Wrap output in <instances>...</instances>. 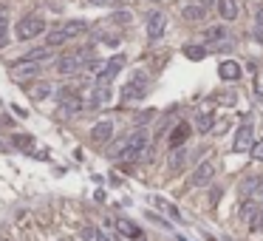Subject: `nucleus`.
<instances>
[{"label": "nucleus", "mask_w": 263, "mask_h": 241, "mask_svg": "<svg viewBox=\"0 0 263 241\" xmlns=\"http://www.w3.org/2000/svg\"><path fill=\"white\" fill-rule=\"evenodd\" d=\"M147 145H150V136H147L145 128H139V130H133L130 136H125L122 142H119V148L113 150V159L136 162V159H141V154L147 150Z\"/></svg>", "instance_id": "1"}, {"label": "nucleus", "mask_w": 263, "mask_h": 241, "mask_svg": "<svg viewBox=\"0 0 263 241\" xmlns=\"http://www.w3.org/2000/svg\"><path fill=\"white\" fill-rule=\"evenodd\" d=\"M91 54H93V49L85 46V49H77V51H71V54L60 57V60H57V74H62V77L80 74L82 68H85V62L91 60Z\"/></svg>", "instance_id": "2"}, {"label": "nucleus", "mask_w": 263, "mask_h": 241, "mask_svg": "<svg viewBox=\"0 0 263 241\" xmlns=\"http://www.w3.org/2000/svg\"><path fill=\"white\" fill-rule=\"evenodd\" d=\"M43 29H45V20L40 17V14H29V17H23L17 23V37L20 40H34V37L43 34Z\"/></svg>", "instance_id": "3"}, {"label": "nucleus", "mask_w": 263, "mask_h": 241, "mask_svg": "<svg viewBox=\"0 0 263 241\" xmlns=\"http://www.w3.org/2000/svg\"><path fill=\"white\" fill-rule=\"evenodd\" d=\"M145 91H147V77H145V71H136L133 77H130V82H125L122 85V99H139V97H145Z\"/></svg>", "instance_id": "4"}, {"label": "nucleus", "mask_w": 263, "mask_h": 241, "mask_svg": "<svg viewBox=\"0 0 263 241\" xmlns=\"http://www.w3.org/2000/svg\"><path fill=\"white\" fill-rule=\"evenodd\" d=\"M125 68V54H113L108 62H105V68L99 71L97 82H102V85H110V82L116 80V74Z\"/></svg>", "instance_id": "5"}, {"label": "nucleus", "mask_w": 263, "mask_h": 241, "mask_svg": "<svg viewBox=\"0 0 263 241\" xmlns=\"http://www.w3.org/2000/svg\"><path fill=\"white\" fill-rule=\"evenodd\" d=\"M252 142H255V128H252L249 122H244L238 130H235L232 150H235V154H244V150H249V148H252Z\"/></svg>", "instance_id": "6"}, {"label": "nucleus", "mask_w": 263, "mask_h": 241, "mask_svg": "<svg viewBox=\"0 0 263 241\" xmlns=\"http://www.w3.org/2000/svg\"><path fill=\"white\" fill-rule=\"evenodd\" d=\"M164 31H167L164 12H150V14H147V37L159 40V37H164Z\"/></svg>", "instance_id": "7"}, {"label": "nucleus", "mask_w": 263, "mask_h": 241, "mask_svg": "<svg viewBox=\"0 0 263 241\" xmlns=\"http://www.w3.org/2000/svg\"><path fill=\"white\" fill-rule=\"evenodd\" d=\"M215 176V165L209 159H204L201 165L193 170V176H190V187H204V185H209V179Z\"/></svg>", "instance_id": "8"}, {"label": "nucleus", "mask_w": 263, "mask_h": 241, "mask_svg": "<svg viewBox=\"0 0 263 241\" xmlns=\"http://www.w3.org/2000/svg\"><path fill=\"white\" fill-rule=\"evenodd\" d=\"M110 97H113V91H110V85H102V82H97L91 91V99H88V105L91 108H102L110 102Z\"/></svg>", "instance_id": "9"}, {"label": "nucleus", "mask_w": 263, "mask_h": 241, "mask_svg": "<svg viewBox=\"0 0 263 241\" xmlns=\"http://www.w3.org/2000/svg\"><path fill=\"white\" fill-rule=\"evenodd\" d=\"M110 136H113V122L110 119H102V122H97L91 128V139L97 145H105V142H110Z\"/></svg>", "instance_id": "10"}, {"label": "nucleus", "mask_w": 263, "mask_h": 241, "mask_svg": "<svg viewBox=\"0 0 263 241\" xmlns=\"http://www.w3.org/2000/svg\"><path fill=\"white\" fill-rule=\"evenodd\" d=\"M218 74H221V80L235 82V80H241V77H244V68H241V62H235V60H224L218 65Z\"/></svg>", "instance_id": "11"}, {"label": "nucleus", "mask_w": 263, "mask_h": 241, "mask_svg": "<svg viewBox=\"0 0 263 241\" xmlns=\"http://www.w3.org/2000/svg\"><path fill=\"white\" fill-rule=\"evenodd\" d=\"M190 125L187 122H178L176 128H173V134H170V139H167V142H170V148L176 150V148H184V142H187V139H190Z\"/></svg>", "instance_id": "12"}, {"label": "nucleus", "mask_w": 263, "mask_h": 241, "mask_svg": "<svg viewBox=\"0 0 263 241\" xmlns=\"http://www.w3.org/2000/svg\"><path fill=\"white\" fill-rule=\"evenodd\" d=\"M218 3V14H221V20H235L241 14V6H238V0H215Z\"/></svg>", "instance_id": "13"}, {"label": "nucleus", "mask_w": 263, "mask_h": 241, "mask_svg": "<svg viewBox=\"0 0 263 241\" xmlns=\"http://www.w3.org/2000/svg\"><path fill=\"white\" fill-rule=\"evenodd\" d=\"M116 230H119L122 235H128V238H133V241L141 238V230L136 227L133 222H128V218H116Z\"/></svg>", "instance_id": "14"}, {"label": "nucleus", "mask_w": 263, "mask_h": 241, "mask_svg": "<svg viewBox=\"0 0 263 241\" xmlns=\"http://www.w3.org/2000/svg\"><path fill=\"white\" fill-rule=\"evenodd\" d=\"M40 71V62H14V77H37Z\"/></svg>", "instance_id": "15"}, {"label": "nucleus", "mask_w": 263, "mask_h": 241, "mask_svg": "<svg viewBox=\"0 0 263 241\" xmlns=\"http://www.w3.org/2000/svg\"><path fill=\"white\" fill-rule=\"evenodd\" d=\"M43 60H51V51L49 49H31L29 54H23L17 62H43Z\"/></svg>", "instance_id": "16"}, {"label": "nucleus", "mask_w": 263, "mask_h": 241, "mask_svg": "<svg viewBox=\"0 0 263 241\" xmlns=\"http://www.w3.org/2000/svg\"><path fill=\"white\" fill-rule=\"evenodd\" d=\"M45 40H49V49H54V46H62V43H68L71 37L65 34V29H51V31H49V37H45Z\"/></svg>", "instance_id": "17"}, {"label": "nucleus", "mask_w": 263, "mask_h": 241, "mask_svg": "<svg viewBox=\"0 0 263 241\" xmlns=\"http://www.w3.org/2000/svg\"><path fill=\"white\" fill-rule=\"evenodd\" d=\"M184 57H187V60H204V57H207V49H204V46H184Z\"/></svg>", "instance_id": "18"}, {"label": "nucleus", "mask_w": 263, "mask_h": 241, "mask_svg": "<svg viewBox=\"0 0 263 241\" xmlns=\"http://www.w3.org/2000/svg\"><path fill=\"white\" fill-rule=\"evenodd\" d=\"M204 12H207V9L198 6V3H196V6H184V9H181V14H184L187 20H201V17H204Z\"/></svg>", "instance_id": "19"}, {"label": "nucleus", "mask_w": 263, "mask_h": 241, "mask_svg": "<svg viewBox=\"0 0 263 241\" xmlns=\"http://www.w3.org/2000/svg\"><path fill=\"white\" fill-rule=\"evenodd\" d=\"M196 128L201 130V134H209V128H212V114H198Z\"/></svg>", "instance_id": "20"}, {"label": "nucleus", "mask_w": 263, "mask_h": 241, "mask_svg": "<svg viewBox=\"0 0 263 241\" xmlns=\"http://www.w3.org/2000/svg\"><path fill=\"white\" fill-rule=\"evenodd\" d=\"M62 29H65V34H68V37H74V34H80V31H85V23H82V20H71V23H65Z\"/></svg>", "instance_id": "21"}, {"label": "nucleus", "mask_w": 263, "mask_h": 241, "mask_svg": "<svg viewBox=\"0 0 263 241\" xmlns=\"http://www.w3.org/2000/svg\"><path fill=\"white\" fill-rule=\"evenodd\" d=\"M184 159H187V150H184V148H176V154L170 156V167H173V170H178V167L184 165Z\"/></svg>", "instance_id": "22"}, {"label": "nucleus", "mask_w": 263, "mask_h": 241, "mask_svg": "<svg viewBox=\"0 0 263 241\" xmlns=\"http://www.w3.org/2000/svg\"><path fill=\"white\" fill-rule=\"evenodd\" d=\"M255 37L263 40V6H257L255 12Z\"/></svg>", "instance_id": "23"}, {"label": "nucleus", "mask_w": 263, "mask_h": 241, "mask_svg": "<svg viewBox=\"0 0 263 241\" xmlns=\"http://www.w3.org/2000/svg\"><path fill=\"white\" fill-rule=\"evenodd\" d=\"M257 185H260V179H257V176H249V179L241 185V193H244V196H249L252 190H257Z\"/></svg>", "instance_id": "24"}, {"label": "nucleus", "mask_w": 263, "mask_h": 241, "mask_svg": "<svg viewBox=\"0 0 263 241\" xmlns=\"http://www.w3.org/2000/svg\"><path fill=\"white\" fill-rule=\"evenodd\" d=\"M249 227H252V233H255V230H263V207H257V213L249 222Z\"/></svg>", "instance_id": "25"}, {"label": "nucleus", "mask_w": 263, "mask_h": 241, "mask_svg": "<svg viewBox=\"0 0 263 241\" xmlns=\"http://www.w3.org/2000/svg\"><path fill=\"white\" fill-rule=\"evenodd\" d=\"M130 20H133V14H130V12H116V14H113V23H122V26H128Z\"/></svg>", "instance_id": "26"}, {"label": "nucleus", "mask_w": 263, "mask_h": 241, "mask_svg": "<svg viewBox=\"0 0 263 241\" xmlns=\"http://www.w3.org/2000/svg\"><path fill=\"white\" fill-rule=\"evenodd\" d=\"M252 156H255V159L257 162H263V139H260V142H252Z\"/></svg>", "instance_id": "27"}, {"label": "nucleus", "mask_w": 263, "mask_h": 241, "mask_svg": "<svg viewBox=\"0 0 263 241\" xmlns=\"http://www.w3.org/2000/svg\"><path fill=\"white\" fill-rule=\"evenodd\" d=\"M14 142H17V148H31V142H34V139H31V136L17 134V136H14Z\"/></svg>", "instance_id": "28"}, {"label": "nucleus", "mask_w": 263, "mask_h": 241, "mask_svg": "<svg viewBox=\"0 0 263 241\" xmlns=\"http://www.w3.org/2000/svg\"><path fill=\"white\" fill-rule=\"evenodd\" d=\"M51 94V85H37L34 88V99H45Z\"/></svg>", "instance_id": "29"}, {"label": "nucleus", "mask_w": 263, "mask_h": 241, "mask_svg": "<svg viewBox=\"0 0 263 241\" xmlns=\"http://www.w3.org/2000/svg\"><path fill=\"white\" fill-rule=\"evenodd\" d=\"M9 37V20L6 17H0V43Z\"/></svg>", "instance_id": "30"}, {"label": "nucleus", "mask_w": 263, "mask_h": 241, "mask_svg": "<svg viewBox=\"0 0 263 241\" xmlns=\"http://www.w3.org/2000/svg\"><path fill=\"white\" fill-rule=\"evenodd\" d=\"M93 233H97L93 227H85V230H82V238H85V241H93Z\"/></svg>", "instance_id": "31"}, {"label": "nucleus", "mask_w": 263, "mask_h": 241, "mask_svg": "<svg viewBox=\"0 0 263 241\" xmlns=\"http://www.w3.org/2000/svg\"><path fill=\"white\" fill-rule=\"evenodd\" d=\"M93 241H110V238L102 233V230H97V233H93Z\"/></svg>", "instance_id": "32"}, {"label": "nucleus", "mask_w": 263, "mask_h": 241, "mask_svg": "<svg viewBox=\"0 0 263 241\" xmlns=\"http://www.w3.org/2000/svg\"><path fill=\"white\" fill-rule=\"evenodd\" d=\"M212 3H215V0H201V3H198V6H204V9H209V6H212Z\"/></svg>", "instance_id": "33"}, {"label": "nucleus", "mask_w": 263, "mask_h": 241, "mask_svg": "<svg viewBox=\"0 0 263 241\" xmlns=\"http://www.w3.org/2000/svg\"><path fill=\"white\" fill-rule=\"evenodd\" d=\"M257 193H260V196H263V179H260V185H257Z\"/></svg>", "instance_id": "34"}, {"label": "nucleus", "mask_w": 263, "mask_h": 241, "mask_svg": "<svg viewBox=\"0 0 263 241\" xmlns=\"http://www.w3.org/2000/svg\"><path fill=\"white\" fill-rule=\"evenodd\" d=\"M207 241H215V238H212V235H207Z\"/></svg>", "instance_id": "35"}, {"label": "nucleus", "mask_w": 263, "mask_h": 241, "mask_svg": "<svg viewBox=\"0 0 263 241\" xmlns=\"http://www.w3.org/2000/svg\"><path fill=\"white\" fill-rule=\"evenodd\" d=\"M139 241H145V238H139Z\"/></svg>", "instance_id": "36"}]
</instances>
